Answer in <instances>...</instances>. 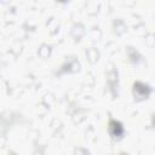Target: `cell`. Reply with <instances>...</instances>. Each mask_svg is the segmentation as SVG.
<instances>
[{"mask_svg": "<svg viewBox=\"0 0 155 155\" xmlns=\"http://www.w3.org/2000/svg\"><path fill=\"white\" fill-rule=\"evenodd\" d=\"M109 132L113 137H120L124 132V128L121 126V124L119 121H115V120H110L109 122Z\"/></svg>", "mask_w": 155, "mask_h": 155, "instance_id": "cell-1", "label": "cell"}, {"mask_svg": "<svg viewBox=\"0 0 155 155\" xmlns=\"http://www.w3.org/2000/svg\"><path fill=\"white\" fill-rule=\"evenodd\" d=\"M149 93V90H148V86L140 84V82H136L134 84V94L137 97H140V98H144L147 97Z\"/></svg>", "mask_w": 155, "mask_h": 155, "instance_id": "cell-2", "label": "cell"}]
</instances>
